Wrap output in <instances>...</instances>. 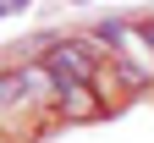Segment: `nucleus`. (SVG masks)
Instances as JSON below:
<instances>
[{
	"label": "nucleus",
	"instance_id": "obj_2",
	"mask_svg": "<svg viewBox=\"0 0 154 143\" xmlns=\"http://www.w3.org/2000/svg\"><path fill=\"white\" fill-rule=\"evenodd\" d=\"M28 110H33V99H28V83H22V66L0 72V127H6V132H22V116Z\"/></svg>",
	"mask_w": 154,
	"mask_h": 143
},
{
	"label": "nucleus",
	"instance_id": "obj_1",
	"mask_svg": "<svg viewBox=\"0 0 154 143\" xmlns=\"http://www.w3.org/2000/svg\"><path fill=\"white\" fill-rule=\"evenodd\" d=\"M44 66L61 77V88H94L105 72L99 39H55V50L44 55Z\"/></svg>",
	"mask_w": 154,
	"mask_h": 143
},
{
	"label": "nucleus",
	"instance_id": "obj_3",
	"mask_svg": "<svg viewBox=\"0 0 154 143\" xmlns=\"http://www.w3.org/2000/svg\"><path fill=\"white\" fill-rule=\"evenodd\" d=\"M55 110H61V121H94L105 105H99L94 88H61V105H55Z\"/></svg>",
	"mask_w": 154,
	"mask_h": 143
}]
</instances>
